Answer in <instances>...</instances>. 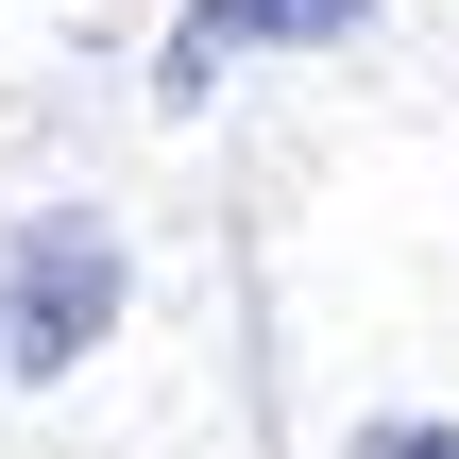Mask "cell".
<instances>
[{"instance_id":"6da1fadb","label":"cell","mask_w":459,"mask_h":459,"mask_svg":"<svg viewBox=\"0 0 459 459\" xmlns=\"http://www.w3.org/2000/svg\"><path fill=\"white\" fill-rule=\"evenodd\" d=\"M102 341H119V238L68 204V221H34L0 255V375H68Z\"/></svg>"},{"instance_id":"7a4b0ae2","label":"cell","mask_w":459,"mask_h":459,"mask_svg":"<svg viewBox=\"0 0 459 459\" xmlns=\"http://www.w3.org/2000/svg\"><path fill=\"white\" fill-rule=\"evenodd\" d=\"M358 17H375V0H187V17H170V68H153V85H170V102H204L221 68H255V51H341Z\"/></svg>"},{"instance_id":"3957f363","label":"cell","mask_w":459,"mask_h":459,"mask_svg":"<svg viewBox=\"0 0 459 459\" xmlns=\"http://www.w3.org/2000/svg\"><path fill=\"white\" fill-rule=\"evenodd\" d=\"M358 459H459V426H426V409H392V426H358Z\"/></svg>"}]
</instances>
